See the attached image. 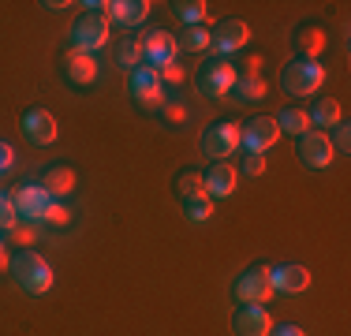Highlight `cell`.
I'll return each mask as SVG.
<instances>
[{
  "label": "cell",
  "mask_w": 351,
  "mask_h": 336,
  "mask_svg": "<svg viewBox=\"0 0 351 336\" xmlns=\"http://www.w3.org/2000/svg\"><path fill=\"white\" fill-rule=\"evenodd\" d=\"M8 269H12L15 284H19L23 291H30V296H41V291L53 288V269H49V262L41 254H34V250H19Z\"/></svg>",
  "instance_id": "1"
},
{
  "label": "cell",
  "mask_w": 351,
  "mask_h": 336,
  "mask_svg": "<svg viewBox=\"0 0 351 336\" xmlns=\"http://www.w3.org/2000/svg\"><path fill=\"white\" fill-rule=\"evenodd\" d=\"M108 41V19L101 12H82L79 19H75L71 27V49L75 53H94V49H101Z\"/></svg>",
  "instance_id": "2"
},
{
  "label": "cell",
  "mask_w": 351,
  "mask_h": 336,
  "mask_svg": "<svg viewBox=\"0 0 351 336\" xmlns=\"http://www.w3.org/2000/svg\"><path fill=\"white\" fill-rule=\"evenodd\" d=\"M12 202H15V217H19V221H27V224L45 221L49 209L56 206L53 195H49V191L41 187V183H23V187L12 195Z\"/></svg>",
  "instance_id": "3"
},
{
  "label": "cell",
  "mask_w": 351,
  "mask_h": 336,
  "mask_svg": "<svg viewBox=\"0 0 351 336\" xmlns=\"http://www.w3.org/2000/svg\"><path fill=\"white\" fill-rule=\"evenodd\" d=\"M322 79H325V67L317 60H291L288 67H284V75H280L284 90H288L291 97L314 94V90L322 86Z\"/></svg>",
  "instance_id": "4"
},
{
  "label": "cell",
  "mask_w": 351,
  "mask_h": 336,
  "mask_svg": "<svg viewBox=\"0 0 351 336\" xmlns=\"http://www.w3.org/2000/svg\"><path fill=\"white\" fill-rule=\"evenodd\" d=\"M250 41V27L243 19H224V23H217V27L210 30V53L217 56H228V53H239Z\"/></svg>",
  "instance_id": "5"
},
{
  "label": "cell",
  "mask_w": 351,
  "mask_h": 336,
  "mask_svg": "<svg viewBox=\"0 0 351 336\" xmlns=\"http://www.w3.org/2000/svg\"><path fill=\"white\" fill-rule=\"evenodd\" d=\"M195 82H198V94L224 97L232 90V82H236V67L228 60H210V64H202V71H198Z\"/></svg>",
  "instance_id": "6"
},
{
  "label": "cell",
  "mask_w": 351,
  "mask_h": 336,
  "mask_svg": "<svg viewBox=\"0 0 351 336\" xmlns=\"http://www.w3.org/2000/svg\"><path fill=\"white\" fill-rule=\"evenodd\" d=\"M131 97H135L142 108H157V105H165L161 75H157L154 67H135V71H131Z\"/></svg>",
  "instance_id": "7"
},
{
  "label": "cell",
  "mask_w": 351,
  "mask_h": 336,
  "mask_svg": "<svg viewBox=\"0 0 351 336\" xmlns=\"http://www.w3.org/2000/svg\"><path fill=\"white\" fill-rule=\"evenodd\" d=\"M277 139H280V128H277V120H269V116H254V120L239 131V142H243L250 154H265V149H273Z\"/></svg>",
  "instance_id": "8"
},
{
  "label": "cell",
  "mask_w": 351,
  "mask_h": 336,
  "mask_svg": "<svg viewBox=\"0 0 351 336\" xmlns=\"http://www.w3.org/2000/svg\"><path fill=\"white\" fill-rule=\"evenodd\" d=\"M332 142L325 131H306L299 134V161H303L306 168H329L332 165Z\"/></svg>",
  "instance_id": "9"
},
{
  "label": "cell",
  "mask_w": 351,
  "mask_h": 336,
  "mask_svg": "<svg viewBox=\"0 0 351 336\" xmlns=\"http://www.w3.org/2000/svg\"><path fill=\"white\" fill-rule=\"evenodd\" d=\"M269 296H273V284H269V269L265 265L247 269V273L236 280V299L239 302H254V307H262Z\"/></svg>",
  "instance_id": "10"
},
{
  "label": "cell",
  "mask_w": 351,
  "mask_h": 336,
  "mask_svg": "<svg viewBox=\"0 0 351 336\" xmlns=\"http://www.w3.org/2000/svg\"><path fill=\"white\" fill-rule=\"evenodd\" d=\"M176 53H180V49H176V38L169 30H154L146 41H142V60L154 67V71H157V67L176 64Z\"/></svg>",
  "instance_id": "11"
},
{
  "label": "cell",
  "mask_w": 351,
  "mask_h": 336,
  "mask_svg": "<svg viewBox=\"0 0 351 336\" xmlns=\"http://www.w3.org/2000/svg\"><path fill=\"white\" fill-rule=\"evenodd\" d=\"M236 146H239V123H213L202 134L206 157H228Z\"/></svg>",
  "instance_id": "12"
},
{
  "label": "cell",
  "mask_w": 351,
  "mask_h": 336,
  "mask_svg": "<svg viewBox=\"0 0 351 336\" xmlns=\"http://www.w3.org/2000/svg\"><path fill=\"white\" fill-rule=\"evenodd\" d=\"M23 134H27L34 146H53L56 142V120L45 108H30V112L23 116Z\"/></svg>",
  "instance_id": "13"
},
{
  "label": "cell",
  "mask_w": 351,
  "mask_h": 336,
  "mask_svg": "<svg viewBox=\"0 0 351 336\" xmlns=\"http://www.w3.org/2000/svg\"><path fill=\"white\" fill-rule=\"evenodd\" d=\"M232 325H236L239 336H269V310L254 307V302H243L236 310V317H232Z\"/></svg>",
  "instance_id": "14"
},
{
  "label": "cell",
  "mask_w": 351,
  "mask_h": 336,
  "mask_svg": "<svg viewBox=\"0 0 351 336\" xmlns=\"http://www.w3.org/2000/svg\"><path fill=\"white\" fill-rule=\"evenodd\" d=\"M202 183H206V198H228L236 191V168L228 161H217L210 165V172H202Z\"/></svg>",
  "instance_id": "15"
},
{
  "label": "cell",
  "mask_w": 351,
  "mask_h": 336,
  "mask_svg": "<svg viewBox=\"0 0 351 336\" xmlns=\"http://www.w3.org/2000/svg\"><path fill=\"white\" fill-rule=\"evenodd\" d=\"M269 284H273V291L299 296V291L311 288V273L303 265H280V269H269Z\"/></svg>",
  "instance_id": "16"
},
{
  "label": "cell",
  "mask_w": 351,
  "mask_h": 336,
  "mask_svg": "<svg viewBox=\"0 0 351 336\" xmlns=\"http://www.w3.org/2000/svg\"><path fill=\"white\" fill-rule=\"evenodd\" d=\"M146 15H149L146 0H112V4H105V19H116L120 27H138Z\"/></svg>",
  "instance_id": "17"
},
{
  "label": "cell",
  "mask_w": 351,
  "mask_h": 336,
  "mask_svg": "<svg viewBox=\"0 0 351 336\" xmlns=\"http://www.w3.org/2000/svg\"><path fill=\"white\" fill-rule=\"evenodd\" d=\"M41 187L49 191V195H71L75 191V172L68 165H49L45 168V176H41Z\"/></svg>",
  "instance_id": "18"
},
{
  "label": "cell",
  "mask_w": 351,
  "mask_h": 336,
  "mask_svg": "<svg viewBox=\"0 0 351 336\" xmlns=\"http://www.w3.org/2000/svg\"><path fill=\"white\" fill-rule=\"evenodd\" d=\"M68 79L71 82H79V86H90V82L97 79V64H94V56H86V53H68Z\"/></svg>",
  "instance_id": "19"
},
{
  "label": "cell",
  "mask_w": 351,
  "mask_h": 336,
  "mask_svg": "<svg viewBox=\"0 0 351 336\" xmlns=\"http://www.w3.org/2000/svg\"><path fill=\"white\" fill-rule=\"evenodd\" d=\"M228 94H236L232 101H247V105H250V101H262L265 97V82L258 79L254 71H243V75H236V82H232Z\"/></svg>",
  "instance_id": "20"
},
{
  "label": "cell",
  "mask_w": 351,
  "mask_h": 336,
  "mask_svg": "<svg viewBox=\"0 0 351 336\" xmlns=\"http://www.w3.org/2000/svg\"><path fill=\"white\" fill-rule=\"evenodd\" d=\"M277 128L280 134L288 131V134H306L311 131V116L303 112V108H284V112L277 116Z\"/></svg>",
  "instance_id": "21"
},
{
  "label": "cell",
  "mask_w": 351,
  "mask_h": 336,
  "mask_svg": "<svg viewBox=\"0 0 351 336\" xmlns=\"http://www.w3.org/2000/svg\"><path fill=\"white\" fill-rule=\"evenodd\" d=\"M322 45H325V38H322V30H317V27H303V30L295 34V49L303 53L299 60H314V53Z\"/></svg>",
  "instance_id": "22"
},
{
  "label": "cell",
  "mask_w": 351,
  "mask_h": 336,
  "mask_svg": "<svg viewBox=\"0 0 351 336\" xmlns=\"http://www.w3.org/2000/svg\"><path fill=\"white\" fill-rule=\"evenodd\" d=\"M306 116H311L317 128H337V123H340V105L332 97H322L314 105V112H306Z\"/></svg>",
  "instance_id": "23"
},
{
  "label": "cell",
  "mask_w": 351,
  "mask_h": 336,
  "mask_svg": "<svg viewBox=\"0 0 351 336\" xmlns=\"http://www.w3.org/2000/svg\"><path fill=\"white\" fill-rule=\"evenodd\" d=\"M206 12H210V4H206V0H180V4H176V19L191 23V27H198V23L206 19Z\"/></svg>",
  "instance_id": "24"
},
{
  "label": "cell",
  "mask_w": 351,
  "mask_h": 336,
  "mask_svg": "<svg viewBox=\"0 0 351 336\" xmlns=\"http://www.w3.org/2000/svg\"><path fill=\"white\" fill-rule=\"evenodd\" d=\"M183 209H187L191 221H210V217H213V198H206V195L183 198Z\"/></svg>",
  "instance_id": "25"
},
{
  "label": "cell",
  "mask_w": 351,
  "mask_h": 336,
  "mask_svg": "<svg viewBox=\"0 0 351 336\" xmlns=\"http://www.w3.org/2000/svg\"><path fill=\"white\" fill-rule=\"evenodd\" d=\"M206 45H210V30H202V27H191L180 41H176V49H187V53H202Z\"/></svg>",
  "instance_id": "26"
},
{
  "label": "cell",
  "mask_w": 351,
  "mask_h": 336,
  "mask_svg": "<svg viewBox=\"0 0 351 336\" xmlns=\"http://www.w3.org/2000/svg\"><path fill=\"white\" fill-rule=\"evenodd\" d=\"M176 187H180V198H195V195H206L202 172H183L180 180H176Z\"/></svg>",
  "instance_id": "27"
},
{
  "label": "cell",
  "mask_w": 351,
  "mask_h": 336,
  "mask_svg": "<svg viewBox=\"0 0 351 336\" xmlns=\"http://www.w3.org/2000/svg\"><path fill=\"white\" fill-rule=\"evenodd\" d=\"M142 60V41H123L120 49H116V64L120 67H135Z\"/></svg>",
  "instance_id": "28"
},
{
  "label": "cell",
  "mask_w": 351,
  "mask_h": 336,
  "mask_svg": "<svg viewBox=\"0 0 351 336\" xmlns=\"http://www.w3.org/2000/svg\"><path fill=\"white\" fill-rule=\"evenodd\" d=\"M15 224H19V217H15V202H12V195L0 191V232H12Z\"/></svg>",
  "instance_id": "29"
},
{
  "label": "cell",
  "mask_w": 351,
  "mask_h": 336,
  "mask_svg": "<svg viewBox=\"0 0 351 336\" xmlns=\"http://www.w3.org/2000/svg\"><path fill=\"white\" fill-rule=\"evenodd\" d=\"M243 172L247 176H262L265 172V157L262 154H250V149H247V154H243Z\"/></svg>",
  "instance_id": "30"
},
{
  "label": "cell",
  "mask_w": 351,
  "mask_h": 336,
  "mask_svg": "<svg viewBox=\"0 0 351 336\" xmlns=\"http://www.w3.org/2000/svg\"><path fill=\"white\" fill-rule=\"evenodd\" d=\"M12 161H15L12 142H4V139H0V172H8V168H12Z\"/></svg>",
  "instance_id": "31"
},
{
  "label": "cell",
  "mask_w": 351,
  "mask_h": 336,
  "mask_svg": "<svg viewBox=\"0 0 351 336\" xmlns=\"http://www.w3.org/2000/svg\"><path fill=\"white\" fill-rule=\"evenodd\" d=\"M15 235H19L23 243H34L38 239V228H34V224H15Z\"/></svg>",
  "instance_id": "32"
},
{
  "label": "cell",
  "mask_w": 351,
  "mask_h": 336,
  "mask_svg": "<svg viewBox=\"0 0 351 336\" xmlns=\"http://www.w3.org/2000/svg\"><path fill=\"white\" fill-rule=\"evenodd\" d=\"M68 209H64V206H53V209H49V217H45V221H53V224H68Z\"/></svg>",
  "instance_id": "33"
},
{
  "label": "cell",
  "mask_w": 351,
  "mask_h": 336,
  "mask_svg": "<svg viewBox=\"0 0 351 336\" xmlns=\"http://www.w3.org/2000/svg\"><path fill=\"white\" fill-rule=\"evenodd\" d=\"M348 142H351L348 123H337V146H332V149H348Z\"/></svg>",
  "instance_id": "34"
},
{
  "label": "cell",
  "mask_w": 351,
  "mask_h": 336,
  "mask_svg": "<svg viewBox=\"0 0 351 336\" xmlns=\"http://www.w3.org/2000/svg\"><path fill=\"white\" fill-rule=\"evenodd\" d=\"M273 336H306V333L299 329V325H277V329H273Z\"/></svg>",
  "instance_id": "35"
},
{
  "label": "cell",
  "mask_w": 351,
  "mask_h": 336,
  "mask_svg": "<svg viewBox=\"0 0 351 336\" xmlns=\"http://www.w3.org/2000/svg\"><path fill=\"white\" fill-rule=\"evenodd\" d=\"M157 75H165V79H183V67H176V64H169V67H161V71H157Z\"/></svg>",
  "instance_id": "36"
},
{
  "label": "cell",
  "mask_w": 351,
  "mask_h": 336,
  "mask_svg": "<svg viewBox=\"0 0 351 336\" xmlns=\"http://www.w3.org/2000/svg\"><path fill=\"white\" fill-rule=\"evenodd\" d=\"M0 262H4V239H0Z\"/></svg>",
  "instance_id": "37"
}]
</instances>
